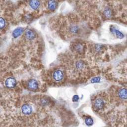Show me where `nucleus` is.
<instances>
[{"label": "nucleus", "instance_id": "1", "mask_svg": "<svg viewBox=\"0 0 127 127\" xmlns=\"http://www.w3.org/2000/svg\"><path fill=\"white\" fill-rule=\"evenodd\" d=\"M108 102L107 96L103 94H99L96 95L92 101V106L96 111L103 110L107 106Z\"/></svg>", "mask_w": 127, "mask_h": 127}, {"label": "nucleus", "instance_id": "2", "mask_svg": "<svg viewBox=\"0 0 127 127\" xmlns=\"http://www.w3.org/2000/svg\"><path fill=\"white\" fill-rule=\"evenodd\" d=\"M53 76L55 80L57 81H60L63 79L64 74L62 70H57L54 72Z\"/></svg>", "mask_w": 127, "mask_h": 127}, {"label": "nucleus", "instance_id": "3", "mask_svg": "<svg viewBox=\"0 0 127 127\" xmlns=\"http://www.w3.org/2000/svg\"><path fill=\"white\" fill-rule=\"evenodd\" d=\"M21 111L24 115H30L32 112V108L29 105L25 104L22 106Z\"/></svg>", "mask_w": 127, "mask_h": 127}, {"label": "nucleus", "instance_id": "4", "mask_svg": "<svg viewBox=\"0 0 127 127\" xmlns=\"http://www.w3.org/2000/svg\"><path fill=\"white\" fill-rule=\"evenodd\" d=\"M5 84V86L8 88H12L15 86L16 81L13 78L9 77L6 79Z\"/></svg>", "mask_w": 127, "mask_h": 127}, {"label": "nucleus", "instance_id": "5", "mask_svg": "<svg viewBox=\"0 0 127 127\" xmlns=\"http://www.w3.org/2000/svg\"><path fill=\"white\" fill-rule=\"evenodd\" d=\"M38 86V83L35 79H31L28 83V87L31 90H36L37 89Z\"/></svg>", "mask_w": 127, "mask_h": 127}, {"label": "nucleus", "instance_id": "6", "mask_svg": "<svg viewBox=\"0 0 127 127\" xmlns=\"http://www.w3.org/2000/svg\"><path fill=\"white\" fill-rule=\"evenodd\" d=\"M29 3L30 6L34 10L38 9L40 4V2L39 0H30Z\"/></svg>", "mask_w": 127, "mask_h": 127}, {"label": "nucleus", "instance_id": "7", "mask_svg": "<svg viewBox=\"0 0 127 127\" xmlns=\"http://www.w3.org/2000/svg\"><path fill=\"white\" fill-rule=\"evenodd\" d=\"M57 6V2L55 0H50L48 3V8L51 10H54Z\"/></svg>", "mask_w": 127, "mask_h": 127}, {"label": "nucleus", "instance_id": "8", "mask_svg": "<svg viewBox=\"0 0 127 127\" xmlns=\"http://www.w3.org/2000/svg\"><path fill=\"white\" fill-rule=\"evenodd\" d=\"M24 29L23 28L21 27H19V28H16L13 32L12 33V35L13 36L14 38H16L17 37H18V36H19L23 32Z\"/></svg>", "mask_w": 127, "mask_h": 127}, {"label": "nucleus", "instance_id": "9", "mask_svg": "<svg viewBox=\"0 0 127 127\" xmlns=\"http://www.w3.org/2000/svg\"><path fill=\"white\" fill-rule=\"evenodd\" d=\"M119 96L123 99H127V90L126 89H122L119 92Z\"/></svg>", "mask_w": 127, "mask_h": 127}, {"label": "nucleus", "instance_id": "10", "mask_svg": "<svg viewBox=\"0 0 127 127\" xmlns=\"http://www.w3.org/2000/svg\"><path fill=\"white\" fill-rule=\"evenodd\" d=\"M26 34V36L27 37V39H28L29 40H31L33 39L35 37V34L34 33L31 31V30H27L25 33Z\"/></svg>", "mask_w": 127, "mask_h": 127}, {"label": "nucleus", "instance_id": "11", "mask_svg": "<svg viewBox=\"0 0 127 127\" xmlns=\"http://www.w3.org/2000/svg\"><path fill=\"white\" fill-rule=\"evenodd\" d=\"M5 25V21L4 19L0 17V29L3 28Z\"/></svg>", "mask_w": 127, "mask_h": 127}, {"label": "nucleus", "instance_id": "12", "mask_svg": "<svg viewBox=\"0 0 127 127\" xmlns=\"http://www.w3.org/2000/svg\"><path fill=\"white\" fill-rule=\"evenodd\" d=\"M85 123H86V125H87L88 126H90L93 124V120L91 118H87L85 119Z\"/></svg>", "mask_w": 127, "mask_h": 127}, {"label": "nucleus", "instance_id": "13", "mask_svg": "<svg viewBox=\"0 0 127 127\" xmlns=\"http://www.w3.org/2000/svg\"><path fill=\"white\" fill-rule=\"evenodd\" d=\"M104 13L105 14L108 16V17H110L111 15V9L109 8H106L105 10H104Z\"/></svg>", "mask_w": 127, "mask_h": 127}, {"label": "nucleus", "instance_id": "14", "mask_svg": "<svg viewBox=\"0 0 127 127\" xmlns=\"http://www.w3.org/2000/svg\"><path fill=\"white\" fill-rule=\"evenodd\" d=\"M78 99V96H77L76 95H74L73 97V101H77Z\"/></svg>", "mask_w": 127, "mask_h": 127}]
</instances>
